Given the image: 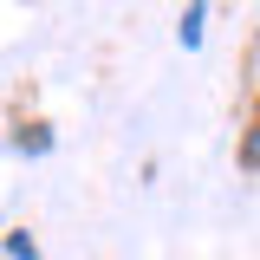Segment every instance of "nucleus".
Masks as SVG:
<instances>
[{
  "instance_id": "obj_4",
  "label": "nucleus",
  "mask_w": 260,
  "mask_h": 260,
  "mask_svg": "<svg viewBox=\"0 0 260 260\" xmlns=\"http://www.w3.org/2000/svg\"><path fill=\"white\" fill-rule=\"evenodd\" d=\"M7 254H13V260H39V247H32V234L20 228V234H7Z\"/></svg>"
},
{
  "instance_id": "obj_3",
  "label": "nucleus",
  "mask_w": 260,
  "mask_h": 260,
  "mask_svg": "<svg viewBox=\"0 0 260 260\" xmlns=\"http://www.w3.org/2000/svg\"><path fill=\"white\" fill-rule=\"evenodd\" d=\"M241 169H260V104L247 117V137H241Z\"/></svg>"
},
{
  "instance_id": "obj_2",
  "label": "nucleus",
  "mask_w": 260,
  "mask_h": 260,
  "mask_svg": "<svg viewBox=\"0 0 260 260\" xmlns=\"http://www.w3.org/2000/svg\"><path fill=\"white\" fill-rule=\"evenodd\" d=\"M13 150H20V156H46V150H52V130L46 124H20L13 130Z\"/></svg>"
},
{
  "instance_id": "obj_1",
  "label": "nucleus",
  "mask_w": 260,
  "mask_h": 260,
  "mask_svg": "<svg viewBox=\"0 0 260 260\" xmlns=\"http://www.w3.org/2000/svg\"><path fill=\"white\" fill-rule=\"evenodd\" d=\"M202 26H208V0H189V7H182V26H176V39H182V46H202Z\"/></svg>"
}]
</instances>
